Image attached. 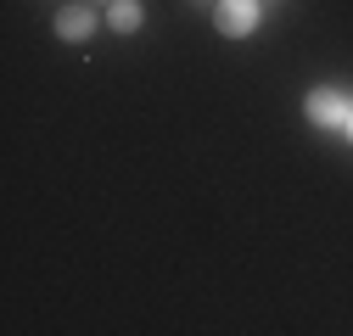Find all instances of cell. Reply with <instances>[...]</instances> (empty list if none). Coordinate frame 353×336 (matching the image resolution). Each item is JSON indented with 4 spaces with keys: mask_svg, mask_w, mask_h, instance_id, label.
Masks as SVG:
<instances>
[{
    "mask_svg": "<svg viewBox=\"0 0 353 336\" xmlns=\"http://www.w3.org/2000/svg\"><path fill=\"white\" fill-rule=\"evenodd\" d=\"M263 12H270L263 0H219V6H213V28L230 34V39H247V34H258Z\"/></svg>",
    "mask_w": 353,
    "mask_h": 336,
    "instance_id": "7a4b0ae2",
    "label": "cell"
},
{
    "mask_svg": "<svg viewBox=\"0 0 353 336\" xmlns=\"http://www.w3.org/2000/svg\"><path fill=\"white\" fill-rule=\"evenodd\" d=\"M90 34H96V12H84V6L57 12V39H68V45H84Z\"/></svg>",
    "mask_w": 353,
    "mask_h": 336,
    "instance_id": "3957f363",
    "label": "cell"
},
{
    "mask_svg": "<svg viewBox=\"0 0 353 336\" xmlns=\"http://www.w3.org/2000/svg\"><path fill=\"white\" fill-rule=\"evenodd\" d=\"M263 6H270V0H263Z\"/></svg>",
    "mask_w": 353,
    "mask_h": 336,
    "instance_id": "8992f818",
    "label": "cell"
},
{
    "mask_svg": "<svg viewBox=\"0 0 353 336\" xmlns=\"http://www.w3.org/2000/svg\"><path fill=\"white\" fill-rule=\"evenodd\" d=\"M347 140H353V123H347Z\"/></svg>",
    "mask_w": 353,
    "mask_h": 336,
    "instance_id": "5b68a950",
    "label": "cell"
},
{
    "mask_svg": "<svg viewBox=\"0 0 353 336\" xmlns=\"http://www.w3.org/2000/svg\"><path fill=\"white\" fill-rule=\"evenodd\" d=\"M303 112L314 118L320 129H342V135H347V123H353V96H342V90H331V84H320V90H308Z\"/></svg>",
    "mask_w": 353,
    "mask_h": 336,
    "instance_id": "6da1fadb",
    "label": "cell"
},
{
    "mask_svg": "<svg viewBox=\"0 0 353 336\" xmlns=\"http://www.w3.org/2000/svg\"><path fill=\"white\" fill-rule=\"evenodd\" d=\"M141 23H146V6H141V0H107V28L135 34Z\"/></svg>",
    "mask_w": 353,
    "mask_h": 336,
    "instance_id": "277c9868",
    "label": "cell"
}]
</instances>
